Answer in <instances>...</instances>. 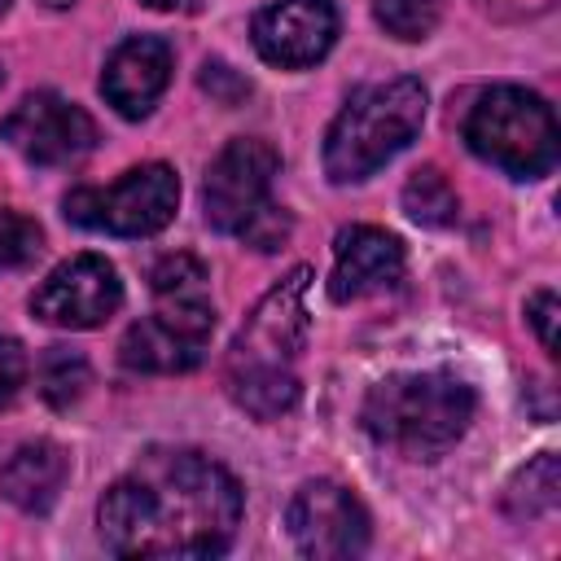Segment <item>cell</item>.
Here are the masks:
<instances>
[{
  "label": "cell",
  "mask_w": 561,
  "mask_h": 561,
  "mask_svg": "<svg viewBox=\"0 0 561 561\" xmlns=\"http://www.w3.org/2000/svg\"><path fill=\"white\" fill-rule=\"evenodd\" d=\"M237 526L241 486L202 451H149L96 504L101 543L118 557H219Z\"/></svg>",
  "instance_id": "obj_1"
},
{
  "label": "cell",
  "mask_w": 561,
  "mask_h": 561,
  "mask_svg": "<svg viewBox=\"0 0 561 561\" xmlns=\"http://www.w3.org/2000/svg\"><path fill=\"white\" fill-rule=\"evenodd\" d=\"M473 408V386L451 373H390L364 394L359 421L377 447L408 460H438L465 438Z\"/></svg>",
  "instance_id": "obj_2"
},
{
  "label": "cell",
  "mask_w": 561,
  "mask_h": 561,
  "mask_svg": "<svg viewBox=\"0 0 561 561\" xmlns=\"http://www.w3.org/2000/svg\"><path fill=\"white\" fill-rule=\"evenodd\" d=\"M425 123V83L412 75L368 83L351 92L324 131V175L333 184H359L381 171L399 149L416 140Z\"/></svg>",
  "instance_id": "obj_3"
},
{
  "label": "cell",
  "mask_w": 561,
  "mask_h": 561,
  "mask_svg": "<svg viewBox=\"0 0 561 561\" xmlns=\"http://www.w3.org/2000/svg\"><path fill=\"white\" fill-rule=\"evenodd\" d=\"M465 145L513 180H539L557 167L561 131L552 105L526 88H486L465 114Z\"/></svg>",
  "instance_id": "obj_4"
},
{
  "label": "cell",
  "mask_w": 561,
  "mask_h": 561,
  "mask_svg": "<svg viewBox=\"0 0 561 561\" xmlns=\"http://www.w3.org/2000/svg\"><path fill=\"white\" fill-rule=\"evenodd\" d=\"M180 206V175L167 162H145L123 171L105 188H75L66 197V219L110 237H153L171 224Z\"/></svg>",
  "instance_id": "obj_5"
},
{
  "label": "cell",
  "mask_w": 561,
  "mask_h": 561,
  "mask_svg": "<svg viewBox=\"0 0 561 561\" xmlns=\"http://www.w3.org/2000/svg\"><path fill=\"white\" fill-rule=\"evenodd\" d=\"M215 333V302L202 294H158L153 316L123 333L118 359L131 373H193Z\"/></svg>",
  "instance_id": "obj_6"
},
{
  "label": "cell",
  "mask_w": 561,
  "mask_h": 561,
  "mask_svg": "<svg viewBox=\"0 0 561 561\" xmlns=\"http://www.w3.org/2000/svg\"><path fill=\"white\" fill-rule=\"evenodd\" d=\"M280 171V153L259 140V136H237L219 149V158L206 171L202 184V206L206 224L215 232H241L267 202H272V180Z\"/></svg>",
  "instance_id": "obj_7"
},
{
  "label": "cell",
  "mask_w": 561,
  "mask_h": 561,
  "mask_svg": "<svg viewBox=\"0 0 561 561\" xmlns=\"http://www.w3.org/2000/svg\"><path fill=\"white\" fill-rule=\"evenodd\" d=\"M0 140L35 167H61L96 145V123L57 92H31L0 118Z\"/></svg>",
  "instance_id": "obj_8"
},
{
  "label": "cell",
  "mask_w": 561,
  "mask_h": 561,
  "mask_svg": "<svg viewBox=\"0 0 561 561\" xmlns=\"http://www.w3.org/2000/svg\"><path fill=\"white\" fill-rule=\"evenodd\" d=\"M123 307V280L110 259L75 254L57 263L31 294L35 320L53 329H101Z\"/></svg>",
  "instance_id": "obj_9"
},
{
  "label": "cell",
  "mask_w": 561,
  "mask_h": 561,
  "mask_svg": "<svg viewBox=\"0 0 561 561\" xmlns=\"http://www.w3.org/2000/svg\"><path fill=\"white\" fill-rule=\"evenodd\" d=\"M285 526H289V539L302 557H316V561H337V557H359L368 548V513L364 504L329 482V478H316V482H302L285 508Z\"/></svg>",
  "instance_id": "obj_10"
},
{
  "label": "cell",
  "mask_w": 561,
  "mask_h": 561,
  "mask_svg": "<svg viewBox=\"0 0 561 561\" xmlns=\"http://www.w3.org/2000/svg\"><path fill=\"white\" fill-rule=\"evenodd\" d=\"M307 280H311V267H294L285 280H276L259 298V307L250 311V320L241 324L232 342L228 364H289L302 351L307 329H311L307 307H302Z\"/></svg>",
  "instance_id": "obj_11"
},
{
  "label": "cell",
  "mask_w": 561,
  "mask_h": 561,
  "mask_svg": "<svg viewBox=\"0 0 561 561\" xmlns=\"http://www.w3.org/2000/svg\"><path fill=\"white\" fill-rule=\"evenodd\" d=\"M250 39L259 57L280 70L316 66L337 39V9L333 0H272L254 13Z\"/></svg>",
  "instance_id": "obj_12"
},
{
  "label": "cell",
  "mask_w": 561,
  "mask_h": 561,
  "mask_svg": "<svg viewBox=\"0 0 561 561\" xmlns=\"http://www.w3.org/2000/svg\"><path fill=\"white\" fill-rule=\"evenodd\" d=\"M167 83H171V44L162 35L123 39L101 70V96L123 118H145L167 92Z\"/></svg>",
  "instance_id": "obj_13"
},
{
  "label": "cell",
  "mask_w": 561,
  "mask_h": 561,
  "mask_svg": "<svg viewBox=\"0 0 561 561\" xmlns=\"http://www.w3.org/2000/svg\"><path fill=\"white\" fill-rule=\"evenodd\" d=\"M403 276V241L386 228L355 224L337 232V259L329 276V298L333 302H355L364 294L390 289Z\"/></svg>",
  "instance_id": "obj_14"
},
{
  "label": "cell",
  "mask_w": 561,
  "mask_h": 561,
  "mask_svg": "<svg viewBox=\"0 0 561 561\" xmlns=\"http://www.w3.org/2000/svg\"><path fill=\"white\" fill-rule=\"evenodd\" d=\"M66 473H70L66 447L53 438H35V443H22L0 465V495L22 513H48L66 486Z\"/></svg>",
  "instance_id": "obj_15"
},
{
  "label": "cell",
  "mask_w": 561,
  "mask_h": 561,
  "mask_svg": "<svg viewBox=\"0 0 561 561\" xmlns=\"http://www.w3.org/2000/svg\"><path fill=\"white\" fill-rule=\"evenodd\" d=\"M228 394L241 412H250L254 421H276L285 412H294L302 386L294 377L289 364H228Z\"/></svg>",
  "instance_id": "obj_16"
},
{
  "label": "cell",
  "mask_w": 561,
  "mask_h": 561,
  "mask_svg": "<svg viewBox=\"0 0 561 561\" xmlns=\"http://www.w3.org/2000/svg\"><path fill=\"white\" fill-rule=\"evenodd\" d=\"M557 500H561V456L557 451H539L504 486V513L513 522L548 517L557 508Z\"/></svg>",
  "instance_id": "obj_17"
},
{
  "label": "cell",
  "mask_w": 561,
  "mask_h": 561,
  "mask_svg": "<svg viewBox=\"0 0 561 561\" xmlns=\"http://www.w3.org/2000/svg\"><path fill=\"white\" fill-rule=\"evenodd\" d=\"M403 210L421 228H451L456 215H460V197H456L451 180L438 167H421L403 184Z\"/></svg>",
  "instance_id": "obj_18"
},
{
  "label": "cell",
  "mask_w": 561,
  "mask_h": 561,
  "mask_svg": "<svg viewBox=\"0 0 561 561\" xmlns=\"http://www.w3.org/2000/svg\"><path fill=\"white\" fill-rule=\"evenodd\" d=\"M35 381H39V394H44L48 408H70V403H79V399L88 394L92 368H88V359H83L79 351H70V346H48V351L39 355Z\"/></svg>",
  "instance_id": "obj_19"
},
{
  "label": "cell",
  "mask_w": 561,
  "mask_h": 561,
  "mask_svg": "<svg viewBox=\"0 0 561 561\" xmlns=\"http://www.w3.org/2000/svg\"><path fill=\"white\" fill-rule=\"evenodd\" d=\"M373 18L386 26V35L416 44L438 26V0H373Z\"/></svg>",
  "instance_id": "obj_20"
},
{
  "label": "cell",
  "mask_w": 561,
  "mask_h": 561,
  "mask_svg": "<svg viewBox=\"0 0 561 561\" xmlns=\"http://www.w3.org/2000/svg\"><path fill=\"white\" fill-rule=\"evenodd\" d=\"M39 250H44L39 224L22 210H0V272H18V267L35 263Z\"/></svg>",
  "instance_id": "obj_21"
},
{
  "label": "cell",
  "mask_w": 561,
  "mask_h": 561,
  "mask_svg": "<svg viewBox=\"0 0 561 561\" xmlns=\"http://www.w3.org/2000/svg\"><path fill=\"white\" fill-rule=\"evenodd\" d=\"M153 294H202L206 289V267L193 254H167L149 272Z\"/></svg>",
  "instance_id": "obj_22"
},
{
  "label": "cell",
  "mask_w": 561,
  "mask_h": 561,
  "mask_svg": "<svg viewBox=\"0 0 561 561\" xmlns=\"http://www.w3.org/2000/svg\"><path fill=\"white\" fill-rule=\"evenodd\" d=\"M289 232H294V219H289V210L285 206H276V202H267L237 237L245 241V245H254V250H263V254H272V250H280L285 241H289Z\"/></svg>",
  "instance_id": "obj_23"
},
{
  "label": "cell",
  "mask_w": 561,
  "mask_h": 561,
  "mask_svg": "<svg viewBox=\"0 0 561 561\" xmlns=\"http://www.w3.org/2000/svg\"><path fill=\"white\" fill-rule=\"evenodd\" d=\"M202 92H210L219 105H241V101L250 96V79H245L241 70H232L228 61L210 57V61L202 66Z\"/></svg>",
  "instance_id": "obj_24"
},
{
  "label": "cell",
  "mask_w": 561,
  "mask_h": 561,
  "mask_svg": "<svg viewBox=\"0 0 561 561\" xmlns=\"http://www.w3.org/2000/svg\"><path fill=\"white\" fill-rule=\"evenodd\" d=\"M557 316H561V307H557V294H552V289L530 294L526 320H530V329H535V337H539V346H543L548 355H557Z\"/></svg>",
  "instance_id": "obj_25"
},
{
  "label": "cell",
  "mask_w": 561,
  "mask_h": 561,
  "mask_svg": "<svg viewBox=\"0 0 561 561\" xmlns=\"http://www.w3.org/2000/svg\"><path fill=\"white\" fill-rule=\"evenodd\" d=\"M22 381H26V351H22L18 337H4L0 333V408L13 403V394L22 390Z\"/></svg>",
  "instance_id": "obj_26"
},
{
  "label": "cell",
  "mask_w": 561,
  "mask_h": 561,
  "mask_svg": "<svg viewBox=\"0 0 561 561\" xmlns=\"http://www.w3.org/2000/svg\"><path fill=\"white\" fill-rule=\"evenodd\" d=\"M145 9H158V13H193L202 0H140Z\"/></svg>",
  "instance_id": "obj_27"
},
{
  "label": "cell",
  "mask_w": 561,
  "mask_h": 561,
  "mask_svg": "<svg viewBox=\"0 0 561 561\" xmlns=\"http://www.w3.org/2000/svg\"><path fill=\"white\" fill-rule=\"evenodd\" d=\"M44 4H48V9H70L75 0H44Z\"/></svg>",
  "instance_id": "obj_28"
},
{
  "label": "cell",
  "mask_w": 561,
  "mask_h": 561,
  "mask_svg": "<svg viewBox=\"0 0 561 561\" xmlns=\"http://www.w3.org/2000/svg\"><path fill=\"white\" fill-rule=\"evenodd\" d=\"M9 4H13V0H0V18H4V13H9Z\"/></svg>",
  "instance_id": "obj_29"
},
{
  "label": "cell",
  "mask_w": 561,
  "mask_h": 561,
  "mask_svg": "<svg viewBox=\"0 0 561 561\" xmlns=\"http://www.w3.org/2000/svg\"><path fill=\"white\" fill-rule=\"evenodd\" d=\"M0 79H4V75H0Z\"/></svg>",
  "instance_id": "obj_30"
}]
</instances>
